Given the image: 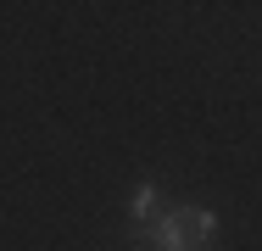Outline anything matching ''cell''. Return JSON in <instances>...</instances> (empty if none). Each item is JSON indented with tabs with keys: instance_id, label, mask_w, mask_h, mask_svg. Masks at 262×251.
I'll return each instance as SVG.
<instances>
[{
	"instance_id": "obj_2",
	"label": "cell",
	"mask_w": 262,
	"mask_h": 251,
	"mask_svg": "<svg viewBox=\"0 0 262 251\" xmlns=\"http://www.w3.org/2000/svg\"><path fill=\"white\" fill-rule=\"evenodd\" d=\"M173 218L184 223V235H190L201 251L217 240V212H212V206H173Z\"/></svg>"
},
{
	"instance_id": "obj_1",
	"label": "cell",
	"mask_w": 262,
	"mask_h": 251,
	"mask_svg": "<svg viewBox=\"0 0 262 251\" xmlns=\"http://www.w3.org/2000/svg\"><path fill=\"white\" fill-rule=\"evenodd\" d=\"M157 218H162V184L157 179H140L134 196H128V223H134V229H151Z\"/></svg>"
},
{
	"instance_id": "obj_3",
	"label": "cell",
	"mask_w": 262,
	"mask_h": 251,
	"mask_svg": "<svg viewBox=\"0 0 262 251\" xmlns=\"http://www.w3.org/2000/svg\"><path fill=\"white\" fill-rule=\"evenodd\" d=\"M145 240H151V246H157V251H201V246H195V240H190V235H184V223H179L173 212H162L157 223L145 229Z\"/></svg>"
}]
</instances>
